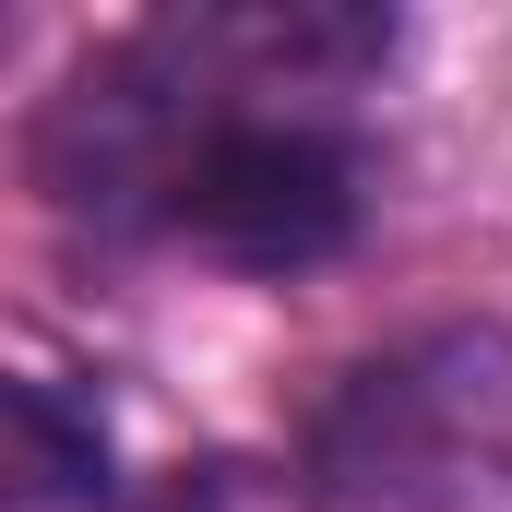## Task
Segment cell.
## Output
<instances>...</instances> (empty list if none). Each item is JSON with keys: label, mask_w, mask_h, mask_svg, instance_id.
Instances as JSON below:
<instances>
[{"label": "cell", "mask_w": 512, "mask_h": 512, "mask_svg": "<svg viewBox=\"0 0 512 512\" xmlns=\"http://www.w3.org/2000/svg\"><path fill=\"white\" fill-rule=\"evenodd\" d=\"M489 465H512V346L429 334L322 393L310 417V512H453Z\"/></svg>", "instance_id": "6da1fadb"}, {"label": "cell", "mask_w": 512, "mask_h": 512, "mask_svg": "<svg viewBox=\"0 0 512 512\" xmlns=\"http://www.w3.org/2000/svg\"><path fill=\"white\" fill-rule=\"evenodd\" d=\"M191 36H203V12H179ZM203 60L227 72V48L203 36ZM358 143L334 120H310V108H262L251 72H227V96H215V120L191 143V167H179V203H167V239H191V251L239 262V274H310V262H334L358 239Z\"/></svg>", "instance_id": "7a4b0ae2"}, {"label": "cell", "mask_w": 512, "mask_h": 512, "mask_svg": "<svg viewBox=\"0 0 512 512\" xmlns=\"http://www.w3.org/2000/svg\"><path fill=\"white\" fill-rule=\"evenodd\" d=\"M12 489L24 501H96L108 489V429L60 382H12Z\"/></svg>", "instance_id": "3957f363"}]
</instances>
